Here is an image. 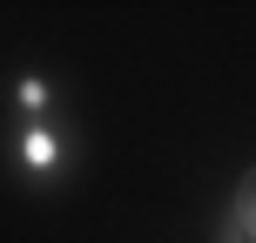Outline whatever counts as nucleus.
Returning a JSON list of instances; mask_svg holds the SVG:
<instances>
[{"label":"nucleus","mask_w":256,"mask_h":243,"mask_svg":"<svg viewBox=\"0 0 256 243\" xmlns=\"http://www.w3.org/2000/svg\"><path fill=\"white\" fill-rule=\"evenodd\" d=\"M222 223H230V230L243 236V243H256V169H243V182H236L230 216H222Z\"/></svg>","instance_id":"7ed1b4c3"},{"label":"nucleus","mask_w":256,"mask_h":243,"mask_svg":"<svg viewBox=\"0 0 256 243\" xmlns=\"http://www.w3.org/2000/svg\"><path fill=\"white\" fill-rule=\"evenodd\" d=\"M216 243H243V236H236V230H230V223H222V230H216Z\"/></svg>","instance_id":"20e7f679"},{"label":"nucleus","mask_w":256,"mask_h":243,"mask_svg":"<svg viewBox=\"0 0 256 243\" xmlns=\"http://www.w3.org/2000/svg\"><path fill=\"white\" fill-rule=\"evenodd\" d=\"M7 102H14V122H48V115H61V81L40 75V68H20L7 81Z\"/></svg>","instance_id":"f03ea898"},{"label":"nucleus","mask_w":256,"mask_h":243,"mask_svg":"<svg viewBox=\"0 0 256 243\" xmlns=\"http://www.w3.org/2000/svg\"><path fill=\"white\" fill-rule=\"evenodd\" d=\"M7 169H14L34 196L68 189V182H74V169H81V135H74V122H68V115L14 122V135H7Z\"/></svg>","instance_id":"f257e3e1"}]
</instances>
